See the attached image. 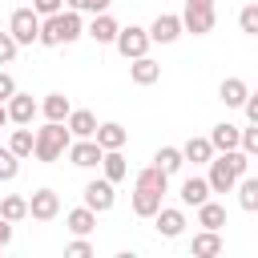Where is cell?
Instances as JSON below:
<instances>
[{
	"mask_svg": "<svg viewBox=\"0 0 258 258\" xmlns=\"http://www.w3.org/2000/svg\"><path fill=\"white\" fill-rule=\"evenodd\" d=\"M101 169H105V177L117 185V181H125V173H129V165H125V157H121V149H105L101 153Z\"/></svg>",
	"mask_w": 258,
	"mask_h": 258,
	"instance_id": "25",
	"label": "cell"
},
{
	"mask_svg": "<svg viewBox=\"0 0 258 258\" xmlns=\"http://www.w3.org/2000/svg\"><path fill=\"white\" fill-rule=\"evenodd\" d=\"M64 226H69L73 234H93V230H97V214H93L89 206H77V210L64 214Z\"/></svg>",
	"mask_w": 258,
	"mask_h": 258,
	"instance_id": "23",
	"label": "cell"
},
{
	"mask_svg": "<svg viewBox=\"0 0 258 258\" xmlns=\"http://www.w3.org/2000/svg\"><path fill=\"white\" fill-rule=\"evenodd\" d=\"M16 173H20V157L4 145V149H0V181H12Z\"/></svg>",
	"mask_w": 258,
	"mask_h": 258,
	"instance_id": "32",
	"label": "cell"
},
{
	"mask_svg": "<svg viewBox=\"0 0 258 258\" xmlns=\"http://www.w3.org/2000/svg\"><path fill=\"white\" fill-rule=\"evenodd\" d=\"M206 165H210V173H206L210 194H230L234 181H238L242 173H250V153H242V149H222V153H214Z\"/></svg>",
	"mask_w": 258,
	"mask_h": 258,
	"instance_id": "1",
	"label": "cell"
},
{
	"mask_svg": "<svg viewBox=\"0 0 258 258\" xmlns=\"http://www.w3.org/2000/svg\"><path fill=\"white\" fill-rule=\"evenodd\" d=\"M12 93H16V81H12V73H4V69H0V101H8Z\"/></svg>",
	"mask_w": 258,
	"mask_h": 258,
	"instance_id": "38",
	"label": "cell"
},
{
	"mask_svg": "<svg viewBox=\"0 0 258 258\" xmlns=\"http://www.w3.org/2000/svg\"><path fill=\"white\" fill-rule=\"evenodd\" d=\"M0 218H4V222H24V218H28V198L8 194V198L0 202Z\"/></svg>",
	"mask_w": 258,
	"mask_h": 258,
	"instance_id": "28",
	"label": "cell"
},
{
	"mask_svg": "<svg viewBox=\"0 0 258 258\" xmlns=\"http://www.w3.org/2000/svg\"><path fill=\"white\" fill-rule=\"evenodd\" d=\"M105 8H109V0H97V12H105Z\"/></svg>",
	"mask_w": 258,
	"mask_h": 258,
	"instance_id": "42",
	"label": "cell"
},
{
	"mask_svg": "<svg viewBox=\"0 0 258 258\" xmlns=\"http://www.w3.org/2000/svg\"><path fill=\"white\" fill-rule=\"evenodd\" d=\"M238 28H242L246 36H258V4H246V8L238 12Z\"/></svg>",
	"mask_w": 258,
	"mask_h": 258,
	"instance_id": "33",
	"label": "cell"
},
{
	"mask_svg": "<svg viewBox=\"0 0 258 258\" xmlns=\"http://www.w3.org/2000/svg\"><path fill=\"white\" fill-rule=\"evenodd\" d=\"M73 12H97V0H64Z\"/></svg>",
	"mask_w": 258,
	"mask_h": 258,
	"instance_id": "39",
	"label": "cell"
},
{
	"mask_svg": "<svg viewBox=\"0 0 258 258\" xmlns=\"http://www.w3.org/2000/svg\"><path fill=\"white\" fill-rule=\"evenodd\" d=\"M246 93H250V85H246L242 77H226V81L218 85V101H222L226 109H238V105L246 101Z\"/></svg>",
	"mask_w": 258,
	"mask_h": 258,
	"instance_id": "15",
	"label": "cell"
},
{
	"mask_svg": "<svg viewBox=\"0 0 258 258\" xmlns=\"http://www.w3.org/2000/svg\"><path fill=\"white\" fill-rule=\"evenodd\" d=\"M153 218H157V234H161V238H181V230H185V214H181L177 206H161Z\"/></svg>",
	"mask_w": 258,
	"mask_h": 258,
	"instance_id": "14",
	"label": "cell"
},
{
	"mask_svg": "<svg viewBox=\"0 0 258 258\" xmlns=\"http://www.w3.org/2000/svg\"><path fill=\"white\" fill-rule=\"evenodd\" d=\"M113 44H117V52L125 56V60H133V56H145L149 52V32L145 28H137V24H129V28H117V36H113Z\"/></svg>",
	"mask_w": 258,
	"mask_h": 258,
	"instance_id": "5",
	"label": "cell"
},
{
	"mask_svg": "<svg viewBox=\"0 0 258 258\" xmlns=\"http://www.w3.org/2000/svg\"><path fill=\"white\" fill-rule=\"evenodd\" d=\"M64 254H69V258H89V254H93V246L85 242V234H77V242H69V246H64Z\"/></svg>",
	"mask_w": 258,
	"mask_h": 258,
	"instance_id": "35",
	"label": "cell"
},
{
	"mask_svg": "<svg viewBox=\"0 0 258 258\" xmlns=\"http://www.w3.org/2000/svg\"><path fill=\"white\" fill-rule=\"evenodd\" d=\"M28 214H32L36 222H52V218L60 214V194H56V189H36V194L28 198Z\"/></svg>",
	"mask_w": 258,
	"mask_h": 258,
	"instance_id": "10",
	"label": "cell"
},
{
	"mask_svg": "<svg viewBox=\"0 0 258 258\" xmlns=\"http://www.w3.org/2000/svg\"><path fill=\"white\" fill-rule=\"evenodd\" d=\"M137 185H145V189H157V194H165V185H169V173H165V169H157V165H145V169L137 173Z\"/></svg>",
	"mask_w": 258,
	"mask_h": 258,
	"instance_id": "31",
	"label": "cell"
},
{
	"mask_svg": "<svg viewBox=\"0 0 258 258\" xmlns=\"http://www.w3.org/2000/svg\"><path fill=\"white\" fill-rule=\"evenodd\" d=\"M69 141H73V133L64 129V121H48L44 129H36V133H32V153H36V161L52 165V161H60V157H64Z\"/></svg>",
	"mask_w": 258,
	"mask_h": 258,
	"instance_id": "3",
	"label": "cell"
},
{
	"mask_svg": "<svg viewBox=\"0 0 258 258\" xmlns=\"http://www.w3.org/2000/svg\"><path fill=\"white\" fill-rule=\"evenodd\" d=\"M64 129H69L73 137H93V129H97V117H93L89 109H69V117H64Z\"/></svg>",
	"mask_w": 258,
	"mask_h": 258,
	"instance_id": "18",
	"label": "cell"
},
{
	"mask_svg": "<svg viewBox=\"0 0 258 258\" xmlns=\"http://www.w3.org/2000/svg\"><path fill=\"white\" fill-rule=\"evenodd\" d=\"M238 129H242V125H230V121L214 125V129H210V145H214V153H222V149H238Z\"/></svg>",
	"mask_w": 258,
	"mask_h": 258,
	"instance_id": "21",
	"label": "cell"
},
{
	"mask_svg": "<svg viewBox=\"0 0 258 258\" xmlns=\"http://www.w3.org/2000/svg\"><path fill=\"white\" fill-rule=\"evenodd\" d=\"M194 210H198V226H202V230H222V226H226V206H218V202L206 198V202L194 206Z\"/></svg>",
	"mask_w": 258,
	"mask_h": 258,
	"instance_id": "19",
	"label": "cell"
},
{
	"mask_svg": "<svg viewBox=\"0 0 258 258\" xmlns=\"http://www.w3.org/2000/svg\"><path fill=\"white\" fill-rule=\"evenodd\" d=\"M181 32H185V28H181V16H173V12H161V16L149 24V40H153V44H173Z\"/></svg>",
	"mask_w": 258,
	"mask_h": 258,
	"instance_id": "11",
	"label": "cell"
},
{
	"mask_svg": "<svg viewBox=\"0 0 258 258\" xmlns=\"http://www.w3.org/2000/svg\"><path fill=\"white\" fill-rule=\"evenodd\" d=\"M181 157H185V161H194V165H206V161L214 157V145H210V137H189V141L181 145Z\"/></svg>",
	"mask_w": 258,
	"mask_h": 258,
	"instance_id": "24",
	"label": "cell"
},
{
	"mask_svg": "<svg viewBox=\"0 0 258 258\" xmlns=\"http://www.w3.org/2000/svg\"><path fill=\"white\" fill-rule=\"evenodd\" d=\"M129 81H133V85H157V81H161V64H157L149 52H145V56H133V60H129Z\"/></svg>",
	"mask_w": 258,
	"mask_h": 258,
	"instance_id": "13",
	"label": "cell"
},
{
	"mask_svg": "<svg viewBox=\"0 0 258 258\" xmlns=\"http://www.w3.org/2000/svg\"><path fill=\"white\" fill-rule=\"evenodd\" d=\"M69 109H73V105H69V97H64V93H48V97L40 101L44 121H64V117H69Z\"/></svg>",
	"mask_w": 258,
	"mask_h": 258,
	"instance_id": "27",
	"label": "cell"
},
{
	"mask_svg": "<svg viewBox=\"0 0 258 258\" xmlns=\"http://www.w3.org/2000/svg\"><path fill=\"white\" fill-rule=\"evenodd\" d=\"M181 28L194 32V36H206L214 28V4H185L181 12Z\"/></svg>",
	"mask_w": 258,
	"mask_h": 258,
	"instance_id": "8",
	"label": "cell"
},
{
	"mask_svg": "<svg viewBox=\"0 0 258 258\" xmlns=\"http://www.w3.org/2000/svg\"><path fill=\"white\" fill-rule=\"evenodd\" d=\"M36 32H40V16L32 8H16L8 16V36L16 44H36Z\"/></svg>",
	"mask_w": 258,
	"mask_h": 258,
	"instance_id": "4",
	"label": "cell"
},
{
	"mask_svg": "<svg viewBox=\"0 0 258 258\" xmlns=\"http://www.w3.org/2000/svg\"><path fill=\"white\" fill-rule=\"evenodd\" d=\"M117 28H121V24H117V20L109 16V12H93V24H89L85 32H89V36H93L97 44H113V36H117Z\"/></svg>",
	"mask_w": 258,
	"mask_h": 258,
	"instance_id": "17",
	"label": "cell"
},
{
	"mask_svg": "<svg viewBox=\"0 0 258 258\" xmlns=\"http://www.w3.org/2000/svg\"><path fill=\"white\" fill-rule=\"evenodd\" d=\"M93 141H97L101 149H125V141H129V129H125L121 121H101V125L93 129Z\"/></svg>",
	"mask_w": 258,
	"mask_h": 258,
	"instance_id": "12",
	"label": "cell"
},
{
	"mask_svg": "<svg viewBox=\"0 0 258 258\" xmlns=\"http://www.w3.org/2000/svg\"><path fill=\"white\" fill-rule=\"evenodd\" d=\"M60 4L64 0H32V12L36 16H52V12H60Z\"/></svg>",
	"mask_w": 258,
	"mask_h": 258,
	"instance_id": "36",
	"label": "cell"
},
{
	"mask_svg": "<svg viewBox=\"0 0 258 258\" xmlns=\"http://www.w3.org/2000/svg\"><path fill=\"white\" fill-rule=\"evenodd\" d=\"M8 125V109H4V101H0V129Z\"/></svg>",
	"mask_w": 258,
	"mask_h": 258,
	"instance_id": "41",
	"label": "cell"
},
{
	"mask_svg": "<svg viewBox=\"0 0 258 258\" xmlns=\"http://www.w3.org/2000/svg\"><path fill=\"white\" fill-rule=\"evenodd\" d=\"M8 149H12L16 157H32V125H20V129H12V137H8Z\"/></svg>",
	"mask_w": 258,
	"mask_h": 258,
	"instance_id": "30",
	"label": "cell"
},
{
	"mask_svg": "<svg viewBox=\"0 0 258 258\" xmlns=\"http://www.w3.org/2000/svg\"><path fill=\"white\" fill-rule=\"evenodd\" d=\"M177 198H181V206H202V202L210 198V181H206V177H185Z\"/></svg>",
	"mask_w": 258,
	"mask_h": 258,
	"instance_id": "22",
	"label": "cell"
},
{
	"mask_svg": "<svg viewBox=\"0 0 258 258\" xmlns=\"http://www.w3.org/2000/svg\"><path fill=\"white\" fill-rule=\"evenodd\" d=\"M8 242H12V222H4V218H0V250H4Z\"/></svg>",
	"mask_w": 258,
	"mask_h": 258,
	"instance_id": "40",
	"label": "cell"
},
{
	"mask_svg": "<svg viewBox=\"0 0 258 258\" xmlns=\"http://www.w3.org/2000/svg\"><path fill=\"white\" fill-rule=\"evenodd\" d=\"M85 206H89L93 214H109V210L117 206V189H113V181H109V177L89 181V185H85Z\"/></svg>",
	"mask_w": 258,
	"mask_h": 258,
	"instance_id": "7",
	"label": "cell"
},
{
	"mask_svg": "<svg viewBox=\"0 0 258 258\" xmlns=\"http://www.w3.org/2000/svg\"><path fill=\"white\" fill-rule=\"evenodd\" d=\"M85 36V24H81V16L69 8H60V12H52V16H44L40 20V32H36V44H44V48H60V44H73V40H81Z\"/></svg>",
	"mask_w": 258,
	"mask_h": 258,
	"instance_id": "2",
	"label": "cell"
},
{
	"mask_svg": "<svg viewBox=\"0 0 258 258\" xmlns=\"http://www.w3.org/2000/svg\"><path fill=\"white\" fill-rule=\"evenodd\" d=\"M242 109H246V121H250V125H258V93H246Z\"/></svg>",
	"mask_w": 258,
	"mask_h": 258,
	"instance_id": "37",
	"label": "cell"
},
{
	"mask_svg": "<svg viewBox=\"0 0 258 258\" xmlns=\"http://www.w3.org/2000/svg\"><path fill=\"white\" fill-rule=\"evenodd\" d=\"M161 198H165V194H157V189L133 185V214H137V218H153V214L161 210Z\"/></svg>",
	"mask_w": 258,
	"mask_h": 258,
	"instance_id": "16",
	"label": "cell"
},
{
	"mask_svg": "<svg viewBox=\"0 0 258 258\" xmlns=\"http://www.w3.org/2000/svg\"><path fill=\"white\" fill-rule=\"evenodd\" d=\"M101 145L93 141V137H73L69 141V149H64V157L77 165V169H93V165H101Z\"/></svg>",
	"mask_w": 258,
	"mask_h": 258,
	"instance_id": "6",
	"label": "cell"
},
{
	"mask_svg": "<svg viewBox=\"0 0 258 258\" xmlns=\"http://www.w3.org/2000/svg\"><path fill=\"white\" fill-rule=\"evenodd\" d=\"M153 165H157V169H165V173H177V169L185 165V157H181V149H173V145H161V149L153 153Z\"/></svg>",
	"mask_w": 258,
	"mask_h": 258,
	"instance_id": "29",
	"label": "cell"
},
{
	"mask_svg": "<svg viewBox=\"0 0 258 258\" xmlns=\"http://www.w3.org/2000/svg\"><path fill=\"white\" fill-rule=\"evenodd\" d=\"M16 48H20V44H16L8 32H0V64H12V60H16Z\"/></svg>",
	"mask_w": 258,
	"mask_h": 258,
	"instance_id": "34",
	"label": "cell"
},
{
	"mask_svg": "<svg viewBox=\"0 0 258 258\" xmlns=\"http://www.w3.org/2000/svg\"><path fill=\"white\" fill-rule=\"evenodd\" d=\"M189 250H194V258H214V254H222V234L218 230H202V234H194Z\"/></svg>",
	"mask_w": 258,
	"mask_h": 258,
	"instance_id": "20",
	"label": "cell"
},
{
	"mask_svg": "<svg viewBox=\"0 0 258 258\" xmlns=\"http://www.w3.org/2000/svg\"><path fill=\"white\" fill-rule=\"evenodd\" d=\"M4 109H8V121L12 125H32V117L40 113V105L32 101V93H20V89L4 101Z\"/></svg>",
	"mask_w": 258,
	"mask_h": 258,
	"instance_id": "9",
	"label": "cell"
},
{
	"mask_svg": "<svg viewBox=\"0 0 258 258\" xmlns=\"http://www.w3.org/2000/svg\"><path fill=\"white\" fill-rule=\"evenodd\" d=\"M185 4H214V0H185Z\"/></svg>",
	"mask_w": 258,
	"mask_h": 258,
	"instance_id": "43",
	"label": "cell"
},
{
	"mask_svg": "<svg viewBox=\"0 0 258 258\" xmlns=\"http://www.w3.org/2000/svg\"><path fill=\"white\" fill-rule=\"evenodd\" d=\"M234 185H238V206H242L246 214H254V210H258V177L242 173V177H238Z\"/></svg>",
	"mask_w": 258,
	"mask_h": 258,
	"instance_id": "26",
	"label": "cell"
}]
</instances>
